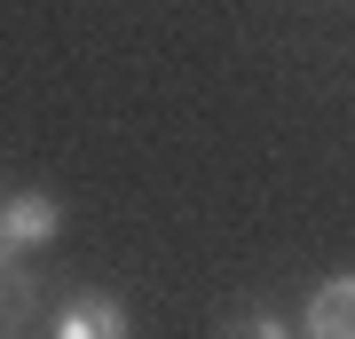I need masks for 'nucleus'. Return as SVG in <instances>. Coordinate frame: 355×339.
<instances>
[{
	"label": "nucleus",
	"instance_id": "5",
	"mask_svg": "<svg viewBox=\"0 0 355 339\" xmlns=\"http://www.w3.org/2000/svg\"><path fill=\"white\" fill-rule=\"evenodd\" d=\"M237 331H284V315H268V308H245V315H237Z\"/></svg>",
	"mask_w": 355,
	"mask_h": 339
},
{
	"label": "nucleus",
	"instance_id": "1",
	"mask_svg": "<svg viewBox=\"0 0 355 339\" xmlns=\"http://www.w3.org/2000/svg\"><path fill=\"white\" fill-rule=\"evenodd\" d=\"M55 229H64V205L48 198V189H16V198H0V252H48Z\"/></svg>",
	"mask_w": 355,
	"mask_h": 339
},
{
	"label": "nucleus",
	"instance_id": "4",
	"mask_svg": "<svg viewBox=\"0 0 355 339\" xmlns=\"http://www.w3.org/2000/svg\"><path fill=\"white\" fill-rule=\"evenodd\" d=\"M32 315H40V277H32V261L0 252V331H24Z\"/></svg>",
	"mask_w": 355,
	"mask_h": 339
},
{
	"label": "nucleus",
	"instance_id": "2",
	"mask_svg": "<svg viewBox=\"0 0 355 339\" xmlns=\"http://www.w3.org/2000/svg\"><path fill=\"white\" fill-rule=\"evenodd\" d=\"M55 339H127V300H111V292H71L64 308L48 315Z\"/></svg>",
	"mask_w": 355,
	"mask_h": 339
},
{
	"label": "nucleus",
	"instance_id": "3",
	"mask_svg": "<svg viewBox=\"0 0 355 339\" xmlns=\"http://www.w3.org/2000/svg\"><path fill=\"white\" fill-rule=\"evenodd\" d=\"M300 331L308 339H355V268H340V277H324L316 292H308Z\"/></svg>",
	"mask_w": 355,
	"mask_h": 339
}]
</instances>
